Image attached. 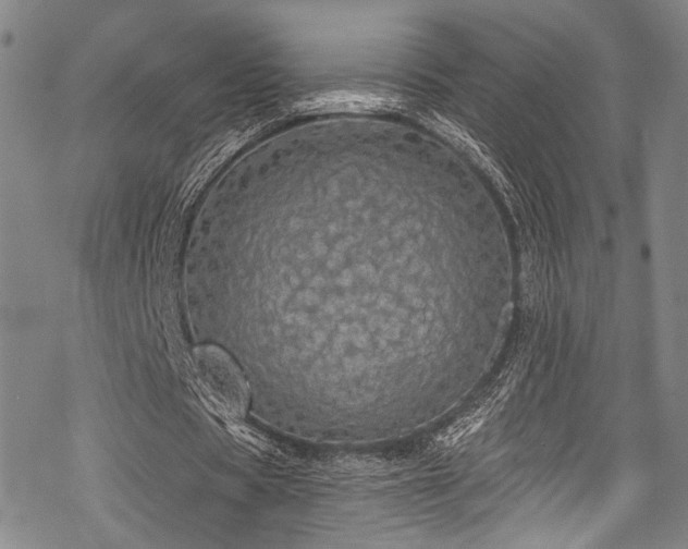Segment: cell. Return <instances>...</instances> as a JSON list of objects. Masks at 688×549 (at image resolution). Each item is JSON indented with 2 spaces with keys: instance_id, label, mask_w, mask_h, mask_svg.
<instances>
[{
  "instance_id": "cell-2",
  "label": "cell",
  "mask_w": 688,
  "mask_h": 549,
  "mask_svg": "<svg viewBox=\"0 0 688 549\" xmlns=\"http://www.w3.org/2000/svg\"><path fill=\"white\" fill-rule=\"evenodd\" d=\"M407 107L395 91L372 87H339L309 93L291 102L282 117L374 114L400 112Z\"/></svg>"
},
{
  "instance_id": "cell-1",
  "label": "cell",
  "mask_w": 688,
  "mask_h": 549,
  "mask_svg": "<svg viewBox=\"0 0 688 549\" xmlns=\"http://www.w3.org/2000/svg\"><path fill=\"white\" fill-rule=\"evenodd\" d=\"M188 378L200 402L230 430L246 422L249 386L238 365L222 347L214 344L193 349Z\"/></svg>"
}]
</instances>
